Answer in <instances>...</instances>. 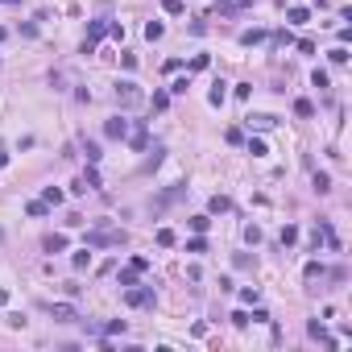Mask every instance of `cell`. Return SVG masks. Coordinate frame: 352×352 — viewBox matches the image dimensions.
I'll return each mask as SVG.
<instances>
[{
  "label": "cell",
  "instance_id": "obj_1",
  "mask_svg": "<svg viewBox=\"0 0 352 352\" xmlns=\"http://www.w3.org/2000/svg\"><path fill=\"white\" fill-rule=\"evenodd\" d=\"M129 236H124V228H108V224H100V228H87L83 245L87 249H112V245H124Z\"/></svg>",
  "mask_w": 352,
  "mask_h": 352
},
{
  "label": "cell",
  "instance_id": "obj_2",
  "mask_svg": "<svg viewBox=\"0 0 352 352\" xmlns=\"http://www.w3.org/2000/svg\"><path fill=\"white\" fill-rule=\"evenodd\" d=\"M141 100H145V95H141V87H137L133 79H120V83H116V104H120V108H133V104H141Z\"/></svg>",
  "mask_w": 352,
  "mask_h": 352
},
{
  "label": "cell",
  "instance_id": "obj_3",
  "mask_svg": "<svg viewBox=\"0 0 352 352\" xmlns=\"http://www.w3.org/2000/svg\"><path fill=\"white\" fill-rule=\"evenodd\" d=\"M124 303H129V307H153V286H129Z\"/></svg>",
  "mask_w": 352,
  "mask_h": 352
},
{
  "label": "cell",
  "instance_id": "obj_4",
  "mask_svg": "<svg viewBox=\"0 0 352 352\" xmlns=\"http://www.w3.org/2000/svg\"><path fill=\"white\" fill-rule=\"evenodd\" d=\"M104 133L116 137V141H124V137H129V120H124V116H112V120L104 124Z\"/></svg>",
  "mask_w": 352,
  "mask_h": 352
},
{
  "label": "cell",
  "instance_id": "obj_5",
  "mask_svg": "<svg viewBox=\"0 0 352 352\" xmlns=\"http://www.w3.org/2000/svg\"><path fill=\"white\" fill-rule=\"evenodd\" d=\"M50 315L58 319V323H75V319H79V311H75L71 303H54V307H50Z\"/></svg>",
  "mask_w": 352,
  "mask_h": 352
},
{
  "label": "cell",
  "instance_id": "obj_6",
  "mask_svg": "<svg viewBox=\"0 0 352 352\" xmlns=\"http://www.w3.org/2000/svg\"><path fill=\"white\" fill-rule=\"evenodd\" d=\"M224 100H228V83L215 79V83H211V91H207V104H211V108H220Z\"/></svg>",
  "mask_w": 352,
  "mask_h": 352
},
{
  "label": "cell",
  "instance_id": "obj_7",
  "mask_svg": "<svg viewBox=\"0 0 352 352\" xmlns=\"http://www.w3.org/2000/svg\"><path fill=\"white\" fill-rule=\"evenodd\" d=\"M249 124H253V129H274V124H278V116H265V112H257V116H249Z\"/></svg>",
  "mask_w": 352,
  "mask_h": 352
},
{
  "label": "cell",
  "instance_id": "obj_8",
  "mask_svg": "<svg viewBox=\"0 0 352 352\" xmlns=\"http://www.w3.org/2000/svg\"><path fill=\"white\" fill-rule=\"evenodd\" d=\"M71 265H75V269H87V265H91V249H87V245H83L75 257H71Z\"/></svg>",
  "mask_w": 352,
  "mask_h": 352
},
{
  "label": "cell",
  "instance_id": "obj_9",
  "mask_svg": "<svg viewBox=\"0 0 352 352\" xmlns=\"http://www.w3.org/2000/svg\"><path fill=\"white\" fill-rule=\"evenodd\" d=\"M62 249H67V236H62V232L46 236V253H62Z\"/></svg>",
  "mask_w": 352,
  "mask_h": 352
},
{
  "label": "cell",
  "instance_id": "obj_10",
  "mask_svg": "<svg viewBox=\"0 0 352 352\" xmlns=\"http://www.w3.org/2000/svg\"><path fill=\"white\" fill-rule=\"evenodd\" d=\"M108 34V21H91V29H87V42H100Z\"/></svg>",
  "mask_w": 352,
  "mask_h": 352
},
{
  "label": "cell",
  "instance_id": "obj_11",
  "mask_svg": "<svg viewBox=\"0 0 352 352\" xmlns=\"http://www.w3.org/2000/svg\"><path fill=\"white\" fill-rule=\"evenodd\" d=\"M240 42H245V46H257V42H265V29H245V34H240Z\"/></svg>",
  "mask_w": 352,
  "mask_h": 352
},
{
  "label": "cell",
  "instance_id": "obj_12",
  "mask_svg": "<svg viewBox=\"0 0 352 352\" xmlns=\"http://www.w3.org/2000/svg\"><path fill=\"white\" fill-rule=\"evenodd\" d=\"M83 157H87V162L95 166V162H100L104 153H100V145H95V141H83Z\"/></svg>",
  "mask_w": 352,
  "mask_h": 352
},
{
  "label": "cell",
  "instance_id": "obj_13",
  "mask_svg": "<svg viewBox=\"0 0 352 352\" xmlns=\"http://www.w3.org/2000/svg\"><path fill=\"white\" fill-rule=\"evenodd\" d=\"M307 17H311L307 9H286V25H303Z\"/></svg>",
  "mask_w": 352,
  "mask_h": 352
},
{
  "label": "cell",
  "instance_id": "obj_14",
  "mask_svg": "<svg viewBox=\"0 0 352 352\" xmlns=\"http://www.w3.org/2000/svg\"><path fill=\"white\" fill-rule=\"evenodd\" d=\"M46 207H50L46 199H34V203H25V215H34V220H38V215H46Z\"/></svg>",
  "mask_w": 352,
  "mask_h": 352
},
{
  "label": "cell",
  "instance_id": "obj_15",
  "mask_svg": "<svg viewBox=\"0 0 352 352\" xmlns=\"http://www.w3.org/2000/svg\"><path fill=\"white\" fill-rule=\"evenodd\" d=\"M215 13H220V17H236L240 9H236V0H220V5H215Z\"/></svg>",
  "mask_w": 352,
  "mask_h": 352
},
{
  "label": "cell",
  "instance_id": "obj_16",
  "mask_svg": "<svg viewBox=\"0 0 352 352\" xmlns=\"http://www.w3.org/2000/svg\"><path fill=\"white\" fill-rule=\"evenodd\" d=\"M162 34H166V29H162V21H149V25H145V38H149V42H157Z\"/></svg>",
  "mask_w": 352,
  "mask_h": 352
},
{
  "label": "cell",
  "instance_id": "obj_17",
  "mask_svg": "<svg viewBox=\"0 0 352 352\" xmlns=\"http://www.w3.org/2000/svg\"><path fill=\"white\" fill-rule=\"evenodd\" d=\"M294 112L307 120V116H315V104H311V100H294Z\"/></svg>",
  "mask_w": 352,
  "mask_h": 352
},
{
  "label": "cell",
  "instance_id": "obj_18",
  "mask_svg": "<svg viewBox=\"0 0 352 352\" xmlns=\"http://www.w3.org/2000/svg\"><path fill=\"white\" fill-rule=\"evenodd\" d=\"M249 153H253V157H265L269 149H265V141H261V137H253V141H249Z\"/></svg>",
  "mask_w": 352,
  "mask_h": 352
},
{
  "label": "cell",
  "instance_id": "obj_19",
  "mask_svg": "<svg viewBox=\"0 0 352 352\" xmlns=\"http://www.w3.org/2000/svg\"><path fill=\"white\" fill-rule=\"evenodd\" d=\"M162 9H166L170 17H178V13H186V5H182V0H162Z\"/></svg>",
  "mask_w": 352,
  "mask_h": 352
},
{
  "label": "cell",
  "instance_id": "obj_20",
  "mask_svg": "<svg viewBox=\"0 0 352 352\" xmlns=\"http://www.w3.org/2000/svg\"><path fill=\"white\" fill-rule=\"evenodd\" d=\"M83 186H87V191H100V174H95V166L83 174Z\"/></svg>",
  "mask_w": 352,
  "mask_h": 352
},
{
  "label": "cell",
  "instance_id": "obj_21",
  "mask_svg": "<svg viewBox=\"0 0 352 352\" xmlns=\"http://www.w3.org/2000/svg\"><path fill=\"white\" fill-rule=\"evenodd\" d=\"M328 269L323 265H319V261H307V282H315V278H323Z\"/></svg>",
  "mask_w": 352,
  "mask_h": 352
},
{
  "label": "cell",
  "instance_id": "obj_22",
  "mask_svg": "<svg viewBox=\"0 0 352 352\" xmlns=\"http://www.w3.org/2000/svg\"><path fill=\"white\" fill-rule=\"evenodd\" d=\"M299 240V228H294V224H286V228H282V245H294Z\"/></svg>",
  "mask_w": 352,
  "mask_h": 352
},
{
  "label": "cell",
  "instance_id": "obj_23",
  "mask_svg": "<svg viewBox=\"0 0 352 352\" xmlns=\"http://www.w3.org/2000/svg\"><path fill=\"white\" fill-rule=\"evenodd\" d=\"M157 245L170 249V245H174V232H170V228H157Z\"/></svg>",
  "mask_w": 352,
  "mask_h": 352
},
{
  "label": "cell",
  "instance_id": "obj_24",
  "mask_svg": "<svg viewBox=\"0 0 352 352\" xmlns=\"http://www.w3.org/2000/svg\"><path fill=\"white\" fill-rule=\"evenodd\" d=\"M186 253H207V240H203V232H199L195 240H191V245H186Z\"/></svg>",
  "mask_w": 352,
  "mask_h": 352
},
{
  "label": "cell",
  "instance_id": "obj_25",
  "mask_svg": "<svg viewBox=\"0 0 352 352\" xmlns=\"http://www.w3.org/2000/svg\"><path fill=\"white\" fill-rule=\"evenodd\" d=\"M328 58H332V62H336V67H344V62H348V50H344V46H336V50H332V54H328Z\"/></svg>",
  "mask_w": 352,
  "mask_h": 352
},
{
  "label": "cell",
  "instance_id": "obj_26",
  "mask_svg": "<svg viewBox=\"0 0 352 352\" xmlns=\"http://www.w3.org/2000/svg\"><path fill=\"white\" fill-rule=\"evenodd\" d=\"M129 141H133V149H145V145H149V137H145V129H137V133H133Z\"/></svg>",
  "mask_w": 352,
  "mask_h": 352
},
{
  "label": "cell",
  "instance_id": "obj_27",
  "mask_svg": "<svg viewBox=\"0 0 352 352\" xmlns=\"http://www.w3.org/2000/svg\"><path fill=\"white\" fill-rule=\"evenodd\" d=\"M207 62H211L207 54H195V58H191V71H207Z\"/></svg>",
  "mask_w": 352,
  "mask_h": 352
},
{
  "label": "cell",
  "instance_id": "obj_28",
  "mask_svg": "<svg viewBox=\"0 0 352 352\" xmlns=\"http://www.w3.org/2000/svg\"><path fill=\"white\" fill-rule=\"evenodd\" d=\"M245 240H249V245L261 240V228H257V224H249V228H245Z\"/></svg>",
  "mask_w": 352,
  "mask_h": 352
},
{
  "label": "cell",
  "instance_id": "obj_29",
  "mask_svg": "<svg viewBox=\"0 0 352 352\" xmlns=\"http://www.w3.org/2000/svg\"><path fill=\"white\" fill-rule=\"evenodd\" d=\"M315 191H319V195H323V191H332V178H328V174H315Z\"/></svg>",
  "mask_w": 352,
  "mask_h": 352
},
{
  "label": "cell",
  "instance_id": "obj_30",
  "mask_svg": "<svg viewBox=\"0 0 352 352\" xmlns=\"http://www.w3.org/2000/svg\"><path fill=\"white\" fill-rule=\"evenodd\" d=\"M120 286H124V290H129V286H137V269H124V274H120Z\"/></svg>",
  "mask_w": 352,
  "mask_h": 352
},
{
  "label": "cell",
  "instance_id": "obj_31",
  "mask_svg": "<svg viewBox=\"0 0 352 352\" xmlns=\"http://www.w3.org/2000/svg\"><path fill=\"white\" fill-rule=\"evenodd\" d=\"M228 207H232V203L224 199V195H211V211H228Z\"/></svg>",
  "mask_w": 352,
  "mask_h": 352
},
{
  "label": "cell",
  "instance_id": "obj_32",
  "mask_svg": "<svg viewBox=\"0 0 352 352\" xmlns=\"http://www.w3.org/2000/svg\"><path fill=\"white\" fill-rule=\"evenodd\" d=\"M166 104H170V95H166V91H153V108H157V112H162Z\"/></svg>",
  "mask_w": 352,
  "mask_h": 352
},
{
  "label": "cell",
  "instance_id": "obj_33",
  "mask_svg": "<svg viewBox=\"0 0 352 352\" xmlns=\"http://www.w3.org/2000/svg\"><path fill=\"white\" fill-rule=\"evenodd\" d=\"M207 224H211L207 215H195V220H191V228H195V232H207Z\"/></svg>",
  "mask_w": 352,
  "mask_h": 352
},
{
  "label": "cell",
  "instance_id": "obj_34",
  "mask_svg": "<svg viewBox=\"0 0 352 352\" xmlns=\"http://www.w3.org/2000/svg\"><path fill=\"white\" fill-rule=\"evenodd\" d=\"M46 203H62V191L58 186H46Z\"/></svg>",
  "mask_w": 352,
  "mask_h": 352
},
{
  "label": "cell",
  "instance_id": "obj_35",
  "mask_svg": "<svg viewBox=\"0 0 352 352\" xmlns=\"http://www.w3.org/2000/svg\"><path fill=\"white\" fill-rule=\"evenodd\" d=\"M253 95V83H236V100H249Z\"/></svg>",
  "mask_w": 352,
  "mask_h": 352
},
{
  "label": "cell",
  "instance_id": "obj_36",
  "mask_svg": "<svg viewBox=\"0 0 352 352\" xmlns=\"http://www.w3.org/2000/svg\"><path fill=\"white\" fill-rule=\"evenodd\" d=\"M129 269H137V274H145V269H149V261H145V257H133V261H129Z\"/></svg>",
  "mask_w": 352,
  "mask_h": 352
},
{
  "label": "cell",
  "instance_id": "obj_37",
  "mask_svg": "<svg viewBox=\"0 0 352 352\" xmlns=\"http://www.w3.org/2000/svg\"><path fill=\"white\" fill-rule=\"evenodd\" d=\"M5 166H9V153H0V170H5Z\"/></svg>",
  "mask_w": 352,
  "mask_h": 352
},
{
  "label": "cell",
  "instance_id": "obj_38",
  "mask_svg": "<svg viewBox=\"0 0 352 352\" xmlns=\"http://www.w3.org/2000/svg\"><path fill=\"white\" fill-rule=\"evenodd\" d=\"M249 5H253V0H236V9H249Z\"/></svg>",
  "mask_w": 352,
  "mask_h": 352
}]
</instances>
